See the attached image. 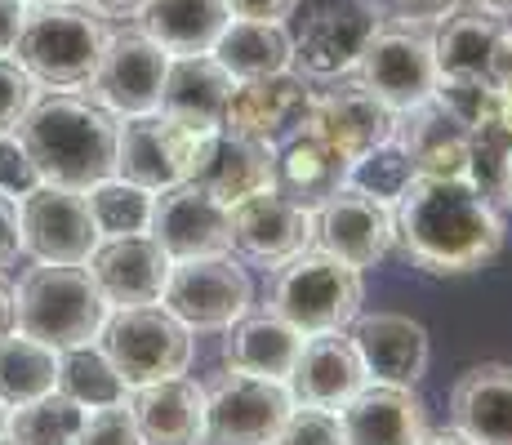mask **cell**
<instances>
[{"mask_svg":"<svg viewBox=\"0 0 512 445\" xmlns=\"http://www.w3.org/2000/svg\"><path fill=\"white\" fill-rule=\"evenodd\" d=\"M397 245L415 267L432 276L477 272L504 250V214L477 178H432L419 174L392 205Z\"/></svg>","mask_w":512,"mask_h":445,"instance_id":"1","label":"cell"},{"mask_svg":"<svg viewBox=\"0 0 512 445\" xmlns=\"http://www.w3.org/2000/svg\"><path fill=\"white\" fill-rule=\"evenodd\" d=\"M116 125L121 121L94 98L49 89V94H36L14 134L23 138L27 156L41 170V183L85 192L98 178L116 174Z\"/></svg>","mask_w":512,"mask_h":445,"instance_id":"2","label":"cell"},{"mask_svg":"<svg viewBox=\"0 0 512 445\" xmlns=\"http://www.w3.org/2000/svg\"><path fill=\"white\" fill-rule=\"evenodd\" d=\"M107 18L85 0H58V5H27L23 32L14 45V63L41 89H81L90 85L98 58L107 49Z\"/></svg>","mask_w":512,"mask_h":445,"instance_id":"3","label":"cell"},{"mask_svg":"<svg viewBox=\"0 0 512 445\" xmlns=\"http://www.w3.org/2000/svg\"><path fill=\"white\" fill-rule=\"evenodd\" d=\"M112 303L94 285L85 263H36L18 276L14 330L49 343L54 352L94 343Z\"/></svg>","mask_w":512,"mask_h":445,"instance_id":"4","label":"cell"},{"mask_svg":"<svg viewBox=\"0 0 512 445\" xmlns=\"http://www.w3.org/2000/svg\"><path fill=\"white\" fill-rule=\"evenodd\" d=\"M268 312L290 321L299 334L343 330L361 312V272L321 245H303L299 254L272 267Z\"/></svg>","mask_w":512,"mask_h":445,"instance_id":"5","label":"cell"},{"mask_svg":"<svg viewBox=\"0 0 512 445\" xmlns=\"http://www.w3.org/2000/svg\"><path fill=\"white\" fill-rule=\"evenodd\" d=\"M290 18V72L303 81L348 76L383 23L374 0H299Z\"/></svg>","mask_w":512,"mask_h":445,"instance_id":"6","label":"cell"},{"mask_svg":"<svg viewBox=\"0 0 512 445\" xmlns=\"http://www.w3.org/2000/svg\"><path fill=\"white\" fill-rule=\"evenodd\" d=\"M94 343L116 365L125 388L187 374V361H192V330L161 303L112 308Z\"/></svg>","mask_w":512,"mask_h":445,"instance_id":"7","label":"cell"},{"mask_svg":"<svg viewBox=\"0 0 512 445\" xmlns=\"http://www.w3.org/2000/svg\"><path fill=\"white\" fill-rule=\"evenodd\" d=\"M214 134L219 130L183 125L165 112L125 116V125H116V174L147 187V192L179 187L201 170Z\"/></svg>","mask_w":512,"mask_h":445,"instance_id":"8","label":"cell"},{"mask_svg":"<svg viewBox=\"0 0 512 445\" xmlns=\"http://www.w3.org/2000/svg\"><path fill=\"white\" fill-rule=\"evenodd\" d=\"M294 397L277 379L223 370L205 383V437L201 445H272L290 419Z\"/></svg>","mask_w":512,"mask_h":445,"instance_id":"9","label":"cell"},{"mask_svg":"<svg viewBox=\"0 0 512 445\" xmlns=\"http://www.w3.org/2000/svg\"><path fill=\"white\" fill-rule=\"evenodd\" d=\"M254 303L250 272L232 254L174 259L161 290V308H170L187 330H228Z\"/></svg>","mask_w":512,"mask_h":445,"instance_id":"10","label":"cell"},{"mask_svg":"<svg viewBox=\"0 0 512 445\" xmlns=\"http://www.w3.org/2000/svg\"><path fill=\"white\" fill-rule=\"evenodd\" d=\"M357 81L374 98L392 107V112H410V107L428 103L437 89V54H432L428 27L415 23H379L370 45L357 58Z\"/></svg>","mask_w":512,"mask_h":445,"instance_id":"11","label":"cell"},{"mask_svg":"<svg viewBox=\"0 0 512 445\" xmlns=\"http://www.w3.org/2000/svg\"><path fill=\"white\" fill-rule=\"evenodd\" d=\"M18 227H23V254H32L36 263H85L103 241L85 192L58 183L32 187L18 201Z\"/></svg>","mask_w":512,"mask_h":445,"instance_id":"12","label":"cell"},{"mask_svg":"<svg viewBox=\"0 0 512 445\" xmlns=\"http://www.w3.org/2000/svg\"><path fill=\"white\" fill-rule=\"evenodd\" d=\"M165 54L156 41H147L139 27H125V32L107 36V49L98 58L94 76H90V98L98 107L125 121V116H147L161 103V81H165Z\"/></svg>","mask_w":512,"mask_h":445,"instance_id":"13","label":"cell"},{"mask_svg":"<svg viewBox=\"0 0 512 445\" xmlns=\"http://www.w3.org/2000/svg\"><path fill=\"white\" fill-rule=\"evenodd\" d=\"M312 245L330 250L334 259H343L357 272H366V267L388 259V250L397 245L392 210L343 183L326 205L312 210Z\"/></svg>","mask_w":512,"mask_h":445,"instance_id":"14","label":"cell"},{"mask_svg":"<svg viewBox=\"0 0 512 445\" xmlns=\"http://www.w3.org/2000/svg\"><path fill=\"white\" fill-rule=\"evenodd\" d=\"M156 245L174 259H205V254H232V210L219 205L196 183H179L156 192L152 227Z\"/></svg>","mask_w":512,"mask_h":445,"instance_id":"15","label":"cell"},{"mask_svg":"<svg viewBox=\"0 0 512 445\" xmlns=\"http://www.w3.org/2000/svg\"><path fill=\"white\" fill-rule=\"evenodd\" d=\"M312 107V85L299 72H277L259 76V81H236L232 98L223 107V134L259 138V143H285L290 134H299L308 125Z\"/></svg>","mask_w":512,"mask_h":445,"instance_id":"16","label":"cell"},{"mask_svg":"<svg viewBox=\"0 0 512 445\" xmlns=\"http://www.w3.org/2000/svg\"><path fill=\"white\" fill-rule=\"evenodd\" d=\"M303 130L326 138L334 152L352 161V156H361L366 147L383 143V138L397 130V112L352 76L343 85L312 89V107H308V125Z\"/></svg>","mask_w":512,"mask_h":445,"instance_id":"17","label":"cell"},{"mask_svg":"<svg viewBox=\"0 0 512 445\" xmlns=\"http://www.w3.org/2000/svg\"><path fill=\"white\" fill-rule=\"evenodd\" d=\"M303 245H312V210L294 205L277 187L232 205V250H241L250 263L277 267Z\"/></svg>","mask_w":512,"mask_h":445,"instance_id":"18","label":"cell"},{"mask_svg":"<svg viewBox=\"0 0 512 445\" xmlns=\"http://www.w3.org/2000/svg\"><path fill=\"white\" fill-rule=\"evenodd\" d=\"M352 348L366 365L370 383H392V388H419L428 374V330L415 316L401 312H357L352 325Z\"/></svg>","mask_w":512,"mask_h":445,"instance_id":"19","label":"cell"},{"mask_svg":"<svg viewBox=\"0 0 512 445\" xmlns=\"http://www.w3.org/2000/svg\"><path fill=\"white\" fill-rule=\"evenodd\" d=\"M366 365H361L352 334L343 330H321V334H303L299 361H294L290 388L294 405H317V410H339L348 397H357L366 388Z\"/></svg>","mask_w":512,"mask_h":445,"instance_id":"20","label":"cell"},{"mask_svg":"<svg viewBox=\"0 0 512 445\" xmlns=\"http://www.w3.org/2000/svg\"><path fill=\"white\" fill-rule=\"evenodd\" d=\"M94 285L112 308H139V303H161L165 276H170V254L152 236H107L85 259Z\"/></svg>","mask_w":512,"mask_h":445,"instance_id":"21","label":"cell"},{"mask_svg":"<svg viewBox=\"0 0 512 445\" xmlns=\"http://www.w3.org/2000/svg\"><path fill=\"white\" fill-rule=\"evenodd\" d=\"M339 428L348 445H419L428 432V410L415 388L366 383L357 397L339 405Z\"/></svg>","mask_w":512,"mask_h":445,"instance_id":"22","label":"cell"},{"mask_svg":"<svg viewBox=\"0 0 512 445\" xmlns=\"http://www.w3.org/2000/svg\"><path fill=\"white\" fill-rule=\"evenodd\" d=\"M125 405L139 423L143 445H201L205 437V388L187 374L139 383Z\"/></svg>","mask_w":512,"mask_h":445,"instance_id":"23","label":"cell"},{"mask_svg":"<svg viewBox=\"0 0 512 445\" xmlns=\"http://www.w3.org/2000/svg\"><path fill=\"white\" fill-rule=\"evenodd\" d=\"M187 183H196L201 192H210L219 205L245 201L254 192H268L277 187V147L259 143V138H241V134H214L210 152H205L201 170Z\"/></svg>","mask_w":512,"mask_h":445,"instance_id":"24","label":"cell"},{"mask_svg":"<svg viewBox=\"0 0 512 445\" xmlns=\"http://www.w3.org/2000/svg\"><path fill=\"white\" fill-rule=\"evenodd\" d=\"M450 428L472 445H512V365H472L450 392Z\"/></svg>","mask_w":512,"mask_h":445,"instance_id":"25","label":"cell"},{"mask_svg":"<svg viewBox=\"0 0 512 445\" xmlns=\"http://www.w3.org/2000/svg\"><path fill=\"white\" fill-rule=\"evenodd\" d=\"M232 76L219 67L214 54H183L165 63V81H161V103L156 112L174 116L183 125H201V130H219L223 125V107L232 98Z\"/></svg>","mask_w":512,"mask_h":445,"instance_id":"26","label":"cell"},{"mask_svg":"<svg viewBox=\"0 0 512 445\" xmlns=\"http://www.w3.org/2000/svg\"><path fill=\"white\" fill-rule=\"evenodd\" d=\"M228 339H223V365L241 374H259V379L285 383L299 361L303 334L290 321H281L277 312H245L241 321H232Z\"/></svg>","mask_w":512,"mask_h":445,"instance_id":"27","label":"cell"},{"mask_svg":"<svg viewBox=\"0 0 512 445\" xmlns=\"http://www.w3.org/2000/svg\"><path fill=\"white\" fill-rule=\"evenodd\" d=\"M392 134L410 147L419 174L472 178V134L450 112H441L432 98L410 107V112H397V130Z\"/></svg>","mask_w":512,"mask_h":445,"instance_id":"28","label":"cell"},{"mask_svg":"<svg viewBox=\"0 0 512 445\" xmlns=\"http://www.w3.org/2000/svg\"><path fill=\"white\" fill-rule=\"evenodd\" d=\"M343 183H348V156L334 152L326 138L299 130L277 143V192L290 196L294 205L317 210Z\"/></svg>","mask_w":512,"mask_h":445,"instance_id":"29","label":"cell"},{"mask_svg":"<svg viewBox=\"0 0 512 445\" xmlns=\"http://www.w3.org/2000/svg\"><path fill=\"white\" fill-rule=\"evenodd\" d=\"M228 18L232 14L223 0H147L139 9V32L170 58L210 54Z\"/></svg>","mask_w":512,"mask_h":445,"instance_id":"30","label":"cell"},{"mask_svg":"<svg viewBox=\"0 0 512 445\" xmlns=\"http://www.w3.org/2000/svg\"><path fill=\"white\" fill-rule=\"evenodd\" d=\"M232 81H259V76L290 72V27L254 23V18H228L219 41L210 49Z\"/></svg>","mask_w":512,"mask_h":445,"instance_id":"31","label":"cell"},{"mask_svg":"<svg viewBox=\"0 0 512 445\" xmlns=\"http://www.w3.org/2000/svg\"><path fill=\"white\" fill-rule=\"evenodd\" d=\"M504 18L481 9L477 0H464L455 14H446L432 36V54H437V76L450 72H481L486 76V58L495 49V36Z\"/></svg>","mask_w":512,"mask_h":445,"instance_id":"32","label":"cell"},{"mask_svg":"<svg viewBox=\"0 0 512 445\" xmlns=\"http://www.w3.org/2000/svg\"><path fill=\"white\" fill-rule=\"evenodd\" d=\"M58 388V352L23 330L0 339V401L14 410Z\"/></svg>","mask_w":512,"mask_h":445,"instance_id":"33","label":"cell"},{"mask_svg":"<svg viewBox=\"0 0 512 445\" xmlns=\"http://www.w3.org/2000/svg\"><path fill=\"white\" fill-rule=\"evenodd\" d=\"M415 178H419V165H415L410 147L401 143L397 134H388L383 143L366 147L361 156H352L348 161V187L366 192L370 201L388 205V210L406 196V187L415 183Z\"/></svg>","mask_w":512,"mask_h":445,"instance_id":"34","label":"cell"},{"mask_svg":"<svg viewBox=\"0 0 512 445\" xmlns=\"http://www.w3.org/2000/svg\"><path fill=\"white\" fill-rule=\"evenodd\" d=\"M58 392L72 397L81 410H98V405H116L130 397L125 379L116 374V365L107 361L98 343L58 352Z\"/></svg>","mask_w":512,"mask_h":445,"instance_id":"35","label":"cell"},{"mask_svg":"<svg viewBox=\"0 0 512 445\" xmlns=\"http://www.w3.org/2000/svg\"><path fill=\"white\" fill-rule=\"evenodd\" d=\"M85 201H90V214H94V227L98 236H143L152 227V205H156V192L130 183L121 174H107L98 178L94 187H85Z\"/></svg>","mask_w":512,"mask_h":445,"instance_id":"36","label":"cell"},{"mask_svg":"<svg viewBox=\"0 0 512 445\" xmlns=\"http://www.w3.org/2000/svg\"><path fill=\"white\" fill-rule=\"evenodd\" d=\"M81 423H85V410L54 388V392H45V397H36L27 405H14L5 432L18 445H76Z\"/></svg>","mask_w":512,"mask_h":445,"instance_id":"37","label":"cell"},{"mask_svg":"<svg viewBox=\"0 0 512 445\" xmlns=\"http://www.w3.org/2000/svg\"><path fill=\"white\" fill-rule=\"evenodd\" d=\"M272 445H348V441H343V428H339V410L294 405Z\"/></svg>","mask_w":512,"mask_h":445,"instance_id":"38","label":"cell"},{"mask_svg":"<svg viewBox=\"0 0 512 445\" xmlns=\"http://www.w3.org/2000/svg\"><path fill=\"white\" fill-rule=\"evenodd\" d=\"M76 445H143V437H139V423H134L130 405L116 401V405L85 410V423H81Z\"/></svg>","mask_w":512,"mask_h":445,"instance_id":"39","label":"cell"},{"mask_svg":"<svg viewBox=\"0 0 512 445\" xmlns=\"http://www.w3.org/2000/svg\"><path fill=\"white\" fill-rule=\"evenodd\" d=\"M41 85L14 63V58H0V134L18 130V121L27 116V107L36 103Z\"/></svg>","mask_w":512,"mask_h":445,"instance_id":"40","label":"cell"},{"mask_svg":"<svg viewBox=\"0 0 512 445\" xmlns=\"http://www.w3.org/2000/svg\"><path fill=\"white\" fill-rule=\"evenodd\" d=\"M32 187H41V170H36V161L27 156L23 138L14 130L0 134V192L14 196V201H23Z\"/></svg>","mask_w":512,"mask_h":445,"instance_id":"41","label":"cell"},{"mask_svg":"<svg viewBox=\"0 0 512 445\" xmlns=\"http://www.w3.org/2000/svg\"><path fill=\"white\" fill-rule=\"evenodd\" d=\"M392 9L397 23H415V27H437L446 14H455L464 0H383Z\"/></svg>","mask_w":512,"mask_h":445,"instance_id":"42","label":"cell"},{"mask_svg":"<svg viewBox=\"0 0 512 445\" xmlns=\"http://www.w3.org/2000/svg\"><path fill=\"white\" fill-rule=\"evenodd\" d=\"M23 254V227H18V201L0 192V267Z\"/></svg>","mask_w":512,"mask_h":445,"instance_id":"43","label":"cell"},{"mask_svg":"<svg viewBox=\"0 0 512 445\" xmlns=\"http://www.w3.org/2000/svg\"><path fill=\"white\" fill-rule=\"evenodd\" d=\"M232 18H254V23H285L299 0H223Z\"/></svg>","mask_w":512,"mask_h":445,"instance_id":"44","label":"cell"},{"mask_svg":"<svg viewBox=\"0 0 512 445\" xmlns=\"http://www.w3.org/2000/svg\"><path fill=\"white\" fill-rule=\"evenodd\" d=\"M486 81L495 89H504V94H512V27L504 23L495 36V49H490L486 58Z\"/></svg>","mask_w":512,"mask_h":445,"instance_id":"45","label":"cell"},{"mask_svg":"<svg viewBox=\"0 0 512 445\" xmlns=\"http://www.w3.org/2000/svg\"><path fill=\"white\" fill-rule=\"evenodd\" d=\"M23 18H27L23 0H0V58L14 54L18 32H23Z\"/></svg>","mask_w":512,"mask_h":445,"instance_id":"46","label":"cell"},{"mask_svg":"<svg viewBox=\"0 0 512 445\" xmlns=\"http://www.w3.org/2000/svg\"><path fill=\"white\" fill-rule=\"evenodd\" d=\"M90 9H98L103 18H139V9L147 0H85Z\"/></svg>","mask_w":512,"mask_h":445,"instance_id":"47","label":"cell"},{"mask_svg":"<svg viewBox=\"0 0 512 445\" xmlns=\"http://www.w3.org/2000/svg\"><path fill=\"white\" fill-rule=\"evenodd\" d=\"M9 330H14V290L0 281V339H5Z\"/></svg>","mask_w":512,"mask_h":445,"instance_id":"48","label":"cell"},{"mask_svg":"<svg viewBox=\"0 0 512 445\" xmlns=\"http://www.w3.org/2000/svg\"><path fill=\"white\" fill-rule=\"evenodd\" d=\"M419 445H472L464 432H455V428H441V432H423Z\"/></svg>","mask_w":512,"mask_h":445,"instance_id":"49","label":"cell"},{"mask_svg":"<svg viewBox=\"0 0 512 445\" xmlns=\"http://www.w3.org/2000/svg\"><path fill=\"white\" fill-rule=\"evenodd\" d=\"M481 9H490V14H499V18H512V0H477Z\"/></svg>","mask_w":512,"mask_h":445,"instance_id":"50","label":"cell"},{"mask_svg":"<svg viewBox=\"0 0 512 445\" xmlns=\"http://www.w3.org/2000/svg\"><path fill=\"white\" fill-rule=\"evenodd\" d=\"M5 428H9V405L0 401V437H5Z\"/></svg>","mask_w":512,"mask_h":445,"instance_id":"51","label":"cell"},{"mask_svg":"<svg viewBox=\"0 0 512 445\" xmlns=\"http://www.w3.org/2000/svg\"><path fill=\"white\" fill-rule=\"evenodd\" d=\"M23 5H58V0H23Z\"/></svg>","mask_w":512,"mask_h":445,"instance_id":"52","label":"cell"},{"mask_svg":"<svg viewBox=\"0 0 512 445\" xmlns=\"http://www.w3.org/2000/svg\"><path fill=\"white\" fill-rule=\"evenodd\" d=\"M0 445H18V441H14V437H9V432H5V437H0Z\"/></svg>","mask_w":512,"mask_h":445,"instance_id":"53","label":"cell"}]
</instances>
